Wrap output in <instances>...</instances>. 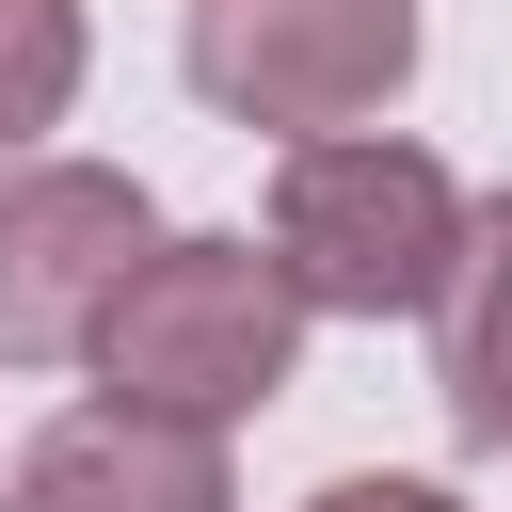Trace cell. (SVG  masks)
<instances>
[{"mask_svg":"<svg viewBox=\"0 0 512 512\" xmlns=\"http://www.w3.org/2000/svg\"><path fill=\"white\" fill-rule=\"evenodd\" d=\"M80 112V0H0V160Z\"/></svg>","mask_w":512,"mask_h":512,"instance_id":"obj_7","label":"cell"},{"mask_svg":"<svg viewBox=\"0 0 512 512\" xmlns=\"http://www.w3.org/2000/svg\"><path fill=\"white\" fill-rule=\"evenodd\" d=\"M80 352H96V384H112L128 416L224 432V416H256V400L304 368V304H288V272H272L256 240H144Z\"/></svg>","mask_w":512,"mask_h":512,"instance_id":"obj_2","label":"cell"},{"mask_svg":"<svg viewBox=\"0 0 512 512\" xmlns=\"http://www.w3.org/2000/svg\"><path fill=\"white\" fill-rule=\"evenodd\" d=\"M144 240H160L144 176H112V160H0V368H64Z\"/></svg>","mask_w":512,"mask_h":512,"instance_id":"obj_4","label":"cell"},{"mask_svg":"<svg viewBox=\"0 0 512 512\" xmlns=\"http://www.w3.org/2000/svg\"><path fill=\"white\" fill-rule=\"evenodd\" d=\"M176 64H192L208 112L320 144V128H368L416 80V0H192Z\"/></svg>","mask_w":512,"mask_h":512,"instance_id":"obj_3","label":"cell"},{"mask_svg":"<svg viewBox=\"0 0 512 512\" xmlns=\"http://www.w3.org/2000/svg\"><path fill=\"white\" fill-rule=\"evenodd\" d=\"M272 272L304 320H432L464 272V192L400 128H320L272 176Z\"/></svg>","mask_w":512,"mask_h":512,"instance_id":"obj_1","label":"cell"},{"mask_svg":"<svg viewBox=\"0 0 512 512\" xmlns=\"http://www.w3.org/2000/svg\"><path fill=\"white\" fill-rule=\"evenodd\" d=\"M0 512H240V480H224V432L80 400V416H48V432L16 448Z\"/></svg>","mask_w":512,"mask_h":512,"instance_id":"obj_5","label":"cell"},{"mask_svg":"<svg viewBox=\"0 0 512 512\" xmlns=\"http://www.w3.org/2000/svg\"><path fill=\"white\" fill-rule=\"evenodd\" d=\"M304 512H464V496H448V480H320Z\"/></svg>","mask_w":512,"mask_h":512,"instance_id":"obj_8","label":"cell"},{"mask_svg":"<svg viewBox=\"0 0 512 512\" xmlns=\"http://www.w3.org/2000/svg\"><path fill=\"white\" fill-rule=\"evenodd\" d=\"M448 416L464 448H512V192L464 208V272H448Z\"/></svg>","mask_w":512,"mask_h":512,"instance_id":"obj_6","label":"cell"}]
</instances>
